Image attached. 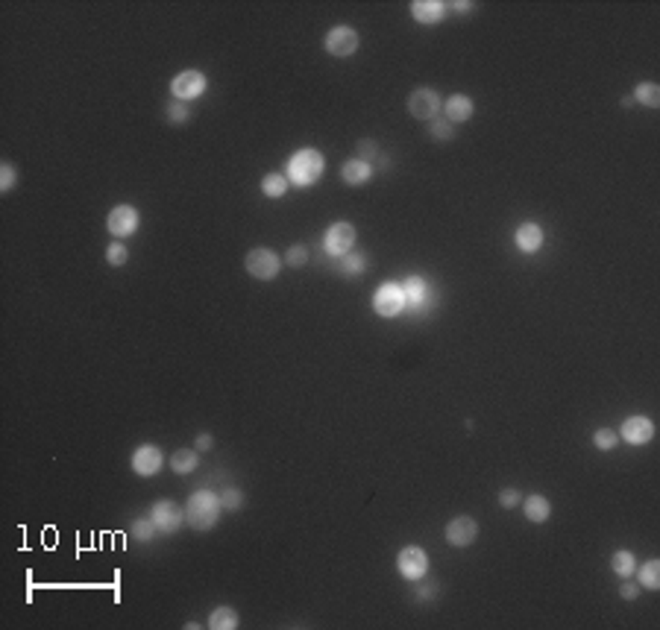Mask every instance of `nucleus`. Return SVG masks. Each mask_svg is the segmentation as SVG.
<instances>
[{"label": "nucleus", "mask_w": 660, "mask_h": 630, "mask_svg": "<svg viewBox=\"0 0 660 630\" xmlns=\"http://www.w3.org/2000/svg\"><path fill=\"white\" fill-rule=\"evenodd\" d=\"M341 176H343L346 185H364V182H370L373 167L367 165V162H361V159H349V162L341 167Z\"/></svg>", "instance_id": "6ab92c4d"}, {"label": "nucleus", "mask_w": 660, "mask_h": 630, "mask_svg": "<svg viewBox=\"0 0 660 630\" xmlns=\"http://www.w3.org/2000/svg\"><path fill=\"white\" fill-rule=\"evenodd\" d=\"M443 112H446V121H449V124H464V121H470V117H473L476 106H473L470 97H464V94H452L449 100L443 103Z\"/></svg>", "instance_id": "f3484780"}, {"label": "nucleus", "mask_w": 660, "mask_h": 630, "mask_svg": "<svg viewBox=\"0 0 660 630\" xmlns=\"http://www.w3.org/2000/svg\"><path fill=\"white\" fill-rule=\"evenodd\" d=\"M285 264H288V267H302V264H308V246L294 244V246L285 252Z\"/></svg>", "instance_id": "2f4dec72"}, {"label": "nucleus", "mask_w": 660, "mask_h": 630, "mask_svg": "<svg viewBox=\"0 0 660 630\" xmlns=\"http://www.w3.org/2000/svg\"><path fill=\"white\" fill-rule=\"evenodd\" d=\"M361 44V38L353 27H332L326 32L323 38V47L329 56H335V59H346V56H353Z\"/></svg>", "instance_id": "0eeeda50"}, {"label": "nucleus", "mask_w": 660, "mask_h": 630, "mask_svg": "<svg viewBox=\"0 0 660 630\" xmlns=\"http://www.w3.org/2000/svg\"><path fill=\"white\" fill-rule=\"evenodd\" d=\"M522 510H526V516L537 525H543L549 516H552V504L546 496H529L526 501H522Z\"/></svg>", "instance_id": "aec40b11"}, {"label": "nucleus", "mask_w": 660, "mask_h": 630, "mask_svg": "<svg viewBox=\"0 0 660 630\" xmlns=\"http://www.w3.org/2000/svg\"><path fill=\"white\" fill-rule=\"evenodd\" d=\"M323 170H326L323 155L317 150H312V147H305V150H297L294 155H290V162L285 167V176H288L290 185L308 188V185H314L320 179Z\"/></svg>", "instance_id": "f257e3e1"}, {"label": "nucleus", "mask_w": 660, "mask_h": 630, "mask_svg": "<svg viewBox=\"0 0 660 630\" xmlns=\"http://www.w3.org/2000/svg\"><path fill=\"white\" fill-rule=\"evenodd\" d=\"M139 223H141V218L132 206H114L109 211V218H106V229L114 234V238H129V234L139 229Z\"/></svg>", "instance_id": "9d476101"}, {"label": "nucleus", "mask_w": 660, "mask_h": 630, "mask_svg": "<svg viewBox=\"0 0 660 630\" xmlns=\"http://www.w3.org/2000/svg\"><path fill=\"white\" fill-rule=\"evenodd\" d=\"M358 150H367V153L361 155V162H367V165H370V159H379V147H376L373 141H361Z\"/></svg>", "instance_id": "e433bc0d"}, {"label": "nucleus", "mask_w": 660, "mask_h": 630, "mask_svg": "<svg viewBox=\"0 0 660 630\" xmlns=\"http://www.w3.org/2000/svg\"><path fill=\"white\" fill-rule=\"evenodd\" d=\"M543 241H546V234H543V229H540L537 223H522V226L514 232V244H517V249H519V252H526V255L537 252V249L543 246Z\"/></svg>", "instance_id": "dca6fc26"}, {"label": "nucleus", "mask_w": 660, "mask_h": 630, "mask_svg": "<svg viewBox=\"0 0 660 630\" xmlns=\"http://www.w3.org/2000/svg\"><path fill=\"white\" fill-rule=\"evenodd\" d=\"M429 554L420 548V545H405L399 554H396V572L405 581H423L429 575Z\"/></svg>", "instance_id": "20e7f679"}, {"label": "nucleus", "mask_w": 660, "mask_h": 630, "mask_svg": "<svg viewBox=\"0 0 660 630\" xmlns=\"http://www.w3.org/2000/svg\"><path fill=\"white\" fill-rule=\"evenodd\" d=\"M449 9H458V12H467V9H476L473 4H449Z\"/></svg>", "instance_id": "a19ab883"}, {"label": "nucleus", "mask_w": 660, "mask_h": 630, "mask_svg": "<svg viewBox=\"0 0 660 630\" xmlns=\"http://www.w3.org/2000/svg\"><path fill=\"white\" fill-rule=\"evenodd\" d=\"M15 188V167L9 165V162H4L0 165V191H12Z\"/></svg>", "instance_id": "f704fd0d"}, {"label": "nucleus", "mask_w": 660, "mask_h": 630, "mask_svg": "<svg viewBox=\"0 0 660 630\" xmlns=\"http://www.w3.org/2000/svg\"><path fill=\"white\" fill-rule=\"evenodd\" d=\"M619 595H623L625 601H634V598H640V586L631 583V581H625L623 586H619Z\"/></svg>", "instance_id": "4c0bfd02"}, {"label": "nucleus", "mask_w": 660, "mask_h": 630, "mask_svg": "<svg viewBox=\"0 0 660 630\" xmlns=\"http://www.w3.org/2000/svg\"><path fill=\"white\" fill-rule=\"evenodd\" d=\"M197 463H200V458H197V451H191V448H179L170 455V469L177 472V475H188V472L197 469Z\"/></svg>", "instance_id": "4be33fe9"}, {"label": "nucleus", "mask_w": 660, "mask_h": 630, "mask_svg": "<svg viewBox=\"0 0 660 630\" xmlns=\"http://www.w3.org/2000/svg\"><path fill=\"white\" fill-rule=\"evenodd\" d=\"M165 466V455L156 448V446H139L132 451V469H135V475H141V478H150V475H156V472Z\"/></svg>", "instance_id": "f8f14e48"}, {"label": "nucleus", "mask_w": 660, "mask_h": 630, "mask_svg": "<svg viewBox=\"0 0 660 630\" xmlns=\"http://www.w3.org/2000/svg\"><path fill=\"white\" fill-rule=\"evenodd\" d=\"M288 176H282V173H267L264 179H261V194H267V196H285L288 194Z\"/></svg>", "instance_id": "393cba45"}, {"label": "nucleus", "mask_w": 660, "mask_h": 630, "mask_svg": "<svg viewBox=\"0 0 660 630\" xmlns=\"http://www.w3.org/2000/svg\"><path fill=\"white\" fill-rule=\"evenodd\" d=\"M220 504L226 510H241L244 507V493H241V489H235V487H226L223 493H220Z\"/></svg>", "instance_id": "473e14b6"}, {"label": "nucleus", "mask_w": 660, "mask_h": 630, "mask_svg": "<svg viewBox=\"0 0 660 630\" xmlns=\"http://www.w3.org/2000/svg\"><path fill=\"white\" fill-rule=\"evenodd\" d=\"M640 586H646V589H660V560H649L640 566Z\"/></svg>", "instance_id": "a878e982"}, {"label": "nucleus", "mask_w": 660, "mask_h": 630, "mask_svg": "<svg viewBox=\"0 0 660 630\" xmlns=\"http://www.w3.org/2000/svg\"><path fill=\"white\" fill-rule=\"evenodd\" d=\"M244 267L247 273L252 275V279H259V282H270V279H276L279 270H282V258L273 252V249H267V246H256V249H249L247 252V258H244Z\"/></svg>", "instance_id": "7ed1b4c3"}, {"label": "nucleus", "mask_w": 660, "mask_h": 630, "mask_svg": "<svg viewBox=\"0 0 660 630\" xmlns=\"http://www.w3.org/2000/svg\"><path fill=\"white\" fill-rule=\"evenodd\" d=\"M435 593H437V586H423V589H417V598L420 601H429Z\"/></svg>", "instance_id": "ea45409f"}, {"label": "nucleus", "mask_w": 660, "mask_h": 630, "mask_svg": "<svg viewBox=\"0 0 660 630\" xmlns=\"http://www.w3.org/2000/svg\"><path fill=\"white\" fill-rule=\"evenodd\" d=\"M478 537V522L473 516H455L449 525H446V542L455 548H467L473 545Z\"/></svg>", "instance_id": "ddd939ff"}, {"label": "nucleus", "mask_w": 660, "mask_h": 630, "mask_svg": "<svg viewBox=\"0 0 660 630\" xmlns=\"http://www.w3.org/2000/svg\"><path fill=\"white\" fill-rule=\"evenodd\" d=\"M402 293H405V308H423V302L429 299V285L420 275H408L402 282Z\"/></svg>", "instance_id": "a211bd4d"}, {"label": "nucleus", "mask_w": 660, "mask_h": 630, "mask_svg": "<svg viewBox=\"0 0 660 630\" xmlns=\"http://www.w3.org/2000/svg\"><path fill=\"white\" fill-rule=\"evenodd\" d=\"M446 12H449V6L440 4V0H414L411 4V15H414V21L417 24H440Z\"/></svg>", "instance_id": "2eb2a0df"}, {"label": "nucleus", "mask_w": 660, "mask_h": 630, "mask_svg": "<svg viewBox=\"0 0 660 630\" xmlns=\"http://www.w3.org/2000/svg\"><path fill=\"white\" fill-rule=\"evenodd\" d=\"M619 437L631 446H643L654 437V422L649 417H628L623 422V428H619Z\"/></svg>", "instance_id": "4468645a"}, {"label": "nucleus", "mask_w": 660, "mask_h": 630, "mask_svg": "<svg viewBox=\"0 0 660 630\" xmlns=\"http://www.w3.org/2000/svg\"><path fill=\"white\" fill-rule=\"evenodd\" d=\"M440 109H443V103H440L437 91H432V88H417L408 97V112H411V117H417V121H435V117L440 114Z\"/></svg>", "instance_id": "6e6552de"}, {"label": "nucleus", "mask_w": 660, "mask_h": 630, "mask_svg": "<svg viewBox=\"0 0 660 630\" xmlns=\"http://www.w3.org/2000/svg\"><path fill=\"white\" fill-rule=\"evenodd\" d=\"M241 624L238 613L232 607H215L211 610V616H208V627L211 630H235Z\"/></svg>", "instance_id": "412c9836"}, {"label": "nucleus", "mask_w": 660, "mask_h": 630, "mask_svg": "<svg viewBox=\"0 0 660 630\" xmlns=\"http://www.w3.org/2000/svg\"><path fill=\"white\" fill-rule=\"evenodd\" d=\"M593 443H596V448H601V451H611V448H616L619 434H616L613 428H599L596 434H593Z\"/></svg>", "instance_id": "c85d7f7f"}, {"label": "nucleus", "mask_w": 660, "mask_h": 630, "mask_svg": "<svg viewBox=\"0 0 660 630\" xmlns=\"http://www.w3.org/2000/svg\"><path fill=\"white\" fill-rule=\"evenodd\" d=\"M203 91H206V76L200 71H182L170 83V94L177 100H197Z\"/></svg>", "instance_id": "9b49d317"}, {"label": "nucleus", "mask_w": 660, "mask_h": 630, "mask_svg": "<svg viewBox=\"0 0 660 630\" xmlns=\"http://www.w3.org/2000/svg\"><path fill=\"white\" fill-rule=\"evenodd\" d=\"M150 519L156 522V528H159V530H165V534H177V530L182 528V519H185V513H182V507H179L177 501L162 499V501H156V504H153V513H150Z\"/></svg>", "instance_id": "1a4fd4ad"}, {"label": "nucleus", "mask_w": 660, "mask_h": 630, "mask_svg": "<svg viewBox=\"0 0 660 630\" xmlns=\"http://www.w3.org/2000/svg\"><path fill=\"white\" fill-rule=\"evenodd\" d=\"M106 261H109L112 267H124V264L129 261V249H126L121 241L109 244V249H106Z\"/></svg>", "instance_id": "c756f323"}, {"label": "nucleus", "mask_w": 660, "mask_h": 630, "mask_svg": "<svg viewBox=\"0 0 660 630\" xmlns=\"http://www.w3.org/2000/svg\"><path fill=\"white\" fill-rule=\"evenodd\" d=\"M220 510H223L220 496H215L211 489H197L188 499V522L197 530H211L220 522Z\"/></svg>", "instance_id": "f03ea898"}, {"label": "nucleus", "mask_w": 660, "mask_h": 630, "mask_svg": "<svg viewBox=\"0 0 660 630\" xmlns=\"http://www.w3.org/2000/svg\"><path fill=\"white\" fill-rule=\"evenodd\" d=\"M611 569H613V575H619V578H631L637 572V560H634L631 551L619 548V551H613V557H611Z\"/></svg>", "instance_id": "5701e85b"}, {"label": "nucleus", "mask_w": 660, "mask_h": 630, "mask_svg": "<svg viewBox=\"0 0 660 630\" xmlns=\"http://www.w3.org/2000/svg\"><path fill=\"white\" fill-rule=\"evenodd\" d=\"M165 114H167V121H170V124H185L188 117H191V109H188V106H182V103H167Z\"/></svg>", "instance_id": "72a5a7b5"}, {"label": "nucleus", "mask_w": 660, "mask_h": 630, "mask_svg": "<svg viewBox=\"0 0 660 630\" xmlns=\"http://www.w3.org/2000/svg\"><path fill=\"white\" fill-rule=\"evenodd\" d=\"M634 100L640 106H646V109H657L660 106V88L654 83H640L634 88Z\"/></svg>", "instance_id": "b1692460"}, {"label": "nucleus", "mask_w": 660, "mask_h": 630, "mask_svg": "<svg viewBox=\"0 0 660 630\" xmlns=\"http://www.w3.org/2000/svg\"><path fill=\"white\" fill-rule=\"evenodd\" d=\"M338 267L346 273V275H358V273H364V267H367V261H364V255L361 252H346V255H341L338 258Z\"/></svg>", "instance_id": "bb28decb"}, {"label": "nucleus", "mask_w": 660, "mask_h": 630, "mask_svg": "<svg viewBox=\"0 0 660 630\" xmlns=\"http://www.w3.org/2000/svg\"><path fill=\"white\" fill-rule=\"evenodd\" d=\"M373 311L379 314V317H384V320H391V317H396V314H402L405 311L402 285L387 282V285L376 287V293H373Z\"/></svg>", "instance_id": "423d86ee"}, {"label": "nucleus", "mask_w": 660, "mask_h": 630, "mask_svg": "<svg viewBox=\"0 0 660 630\" xmlns=\"http://www.w3.org/2000/svg\"><path fill=\"white\" fill-rule=\"evenodd\" d=\"M432 124V138H435V141H452V138H455V126L449 124V121H446V117H435V121H429Z\"/></svg>", "instance_id": "cd10ccee"}, {"label": "nucleus", "mask_w": 660, "mask_h": 630, "mask_svg": "<svg viewBox=\"0 0 660 630\" xmlns=\"http://www.w3.org/2000/svg\"><path fill=\"white\" fill-rule=\"evenodd\" d=\"M499 504L505 507V510H511V507H517L519 504V489H502V493H499Z\"/></svg>", "instance_id": "c9c22d12"}, {"label": "nucleus", "mask_w": 660, "mask_h": 630, "mask_svg": "<svg viewBox=\"0 0 660 630\" xmlns=\"http://www.w3.org/2000/svg\"><path fill=\"white\" fill-rule=\"evenodd\" d=\"M153 534H156V522H153V519H135V522H132V537H135V540L150 542Z\"/></svg>", "instance_id": "7c9ffc66"}, {"label": "nucleus", "mask_w": 660, "mask_h": 630, "mask_svg": "<svg viewBox=\"0 0 660 630\" xmlns=\"http://www.w3.org/2000/svg\"><path fill=\"white\" fill-rule=\"evenodd\" d=\"M211 446H215V440H211V434H200V437H197V448H200V451H208Z\"/></svg>", "instance_id": "58836bf2"}, {"label": "nucleus", "mask_w": 660, "mask_h": 630, "mask_svg": "<svg viewBox=\"0 0 660 630\" xmlns=\"http://www.w3.org/2000/svg\"><path fill=\"white\" fill-rule=\"evenodd\" d=\"M355 238H358L355 226L346 223V220H338V223H332V226L326 229L323 246H326V252L332 255V258H341V255H346V252L355 249Z\"/></svg>", "instance_id": "39448f33"}]
</instances>
